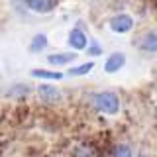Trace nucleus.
Here are the masks:
<instances>
[{"mask_svg":"<svg viewBox=\"0 0 157 157\" xmlns=\"http://www.w3.org/2000/svg\"><path fill=\"white\" fill-rule=\"evenodd\" d=\"M92 104L98 112H104V114H110L114 116L118 114V110H120V98H118L116 92H96L94 96H92Z\"/></svg>","mask_w":157,"mask_h":157,"instance_id":"1","label":"nucleus"},{"mask_svg":"<svg viewBox=\"0 0 157 157\" xmlns=\"http://www.w3.org/2000/svg\"><path fill=\"white\" fill-rule=\"evenodd\" d=\"M92 69H94V63L88 61V63H82V65H78V67H71V69H69V75H71V77H81V75L90 73Z\"/></svg>","mask_w":157,"mask_h":157,"instance_id":"12","label":"nucleus"},{"mask_svg":"<svg viewBox=\"0 0 157 157\" xmlns=\"http://www.w3.org/2000/svg\"><path fill=\"white\" fill-rule=\"evenodd\" d=\"M37 94H39V100L45 102V104H57L61 100V90H57V86L53 85H39Z\"/></svg>","mask_w":157,"mask_h":157,"instance_id":"3","label":"nucleus"},{"mask_svg":"<svg viewBox=\"0 0 157 157\" xmlns=\"http://www.w3.org/2000/svg\"><path fill=\"white\" fill-rule=\"evenodd\" d=\"M114 157H134V155H132V149L126 144H120L114 147Z\"/></svg>","mask_w":157,"mask_h":157,"instance_id":"14","label":"nucleus"},{"mask_svg":"<svg viewBox=\"0 0 157 157\" xmlns=\"http://www.w3.org/2000/svg\"><path fill=\"white\" fill-rule=\"evenodd\" d=\"M24 6H28L29 10H33V12L37 14H43V12H49V10L53 8V4H55V0H22Z\"/></svg>","mask_w":157,"mask_h":157,"instance_id":"8","label":"nucleus"},{"mask_svg":"<svg viewBox=\"0 0 157 157\" xmlns=\"http://www.w3.org/2000/svg\"><path fill=\"white\" fill-rule=\"evenodd\" d=\"M108 26L114 33H128L132 28H134V18L130 14H116V16L110 18Z\"/></svg>","mask_w":157,"mask_h":157,"instance_id":"2","label":"nucleus"},{"mask_svg":"<svg viewBox=\"0 0 157 157\" xmlns=\"http://www.w3.org/2000/svg\"><path fill=\"white\" fill-rule=\"evenodd\" d=\"M32 77H36V78H45V81H61V78H63V73L47 71V69H33V71H32Z\"/></svg>","mask_w":157,"mask_h":157,"instance_id":"10","label":"nucleus"},{"mask_svg":"<svg viewBox=\"0 0 157 157\" xmlns=\"http://www.w3.org/2000/svg\"><path fill=\"white\" fill-rule=\"evenodd\" d=\"M69 45L75 49V51H85L86 45H88L86 33L82 32L81 28H73L71 32H69Z\"/></svg>","mask_w":157,"mask_h":157,"instance_id":"4","label":"nucleus"},{"mask_svg":"<svg viewBox=\"0 0 157 157\" xmlns=\"http://www.w3.org/2000/svg\"><path fill=\"white\" fill-rule=\"evenodd\" d=\"M140 49L145 53H157V33L155 32H145L140 37Z\"/></svg>","mask_w":157,"mask_h":157,"instance_id":"7","label":"nucleus"},{"mask_svg":"<svg viewBox=\"0 0 157 157\" xmlns=\"http://www.w3.org/2000/svg\"><path fill=\"white\" fill-rule=\"evenodd\" d=\"M6 94L10 98H26L29 94V86L28 85H22V82H18V85H12L8 88V92Z\"/></svg>","mask_w":157,"mask_h":157,"instance_id":"11","label":"nucleus"},{"mask_svg":"<svg viewBox=\"0 0 157 157\" xmlns=\"http://www.w3.org/2000/svg\"><path fill=\"white\" fill-rule=\"evenodd\" d=\"M75 157H94V149L88 145H81V147H77Z\"/></svg>","mask_w":157,"mask_h":157,"instance_id":"15","label":"nucleus"},{"mask_svg":"<svg viewBox=\"0 0 157 157\" xmlns=\"http://www.w3.org/2000/svg\"><path fill=\"white\" fill-rule=\"evenodd\" d=\"M126 65V55L122 51H114V53H110V55L106 57V61H104V71L106 73H118L122 67Z\"/></svg>","mask_w":157,"mask_h":157,"instance_id":"5","label":"nucleus"},{"mask_svg":"<svg viewBox=\"0 0 157 157\" xmlns=\"http://www.w3.org/2000/svg\"><path fill=\"white\" fill-rule=\"evenodd\" d=\"M77 59V53L75 51H69V53H51L47 55V63L53 67H63V65H69Z\"/></svg>","mask_w":157,"mask_h":157,"instance_id":"6","label":"nucleus"},{"mask_svg":"<svg viewBox=\"0 0 157 157\" xmlns=\"http://www.w3.org/2000/svg\"><path fill=\"white\" fill-rule=\"evenodd\" d=\"M137 157H147V155H145V153H140V155H137Z\"/></svg>","mask_w":157,"mask_h":157,"instance_id":"16","label":"nucleus"},{"mask_svg":"<svg viewBox=\"0 0 157 157\" xmlns=\"http://www.w3.org/2000/svg\"><path fill=\"white\" fill-rule=\"evenodd\" d=\"M86 53H88V55H92V57L102 55V47H100V43H98L96 39H90V41H88V47H86Z\"/></svg>","mask_w":157,"mask_h":157,"instance_id":"13","label":"nucleus"},{"mask_svg":"<svg viewBox=\"0 0 157 157\" xmlns=\"http://www.w3.org/2000/svg\"><path fill=\"white\" fill-rule=\"evenodd\" d=\"M47 47V36L45 33H36L29 41V51L32 53H41Z\"/></svg>","mask_w":157,"mask_h":157,"instance_id":"9","label":"nucleus"}]
</instances>
